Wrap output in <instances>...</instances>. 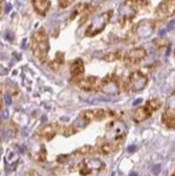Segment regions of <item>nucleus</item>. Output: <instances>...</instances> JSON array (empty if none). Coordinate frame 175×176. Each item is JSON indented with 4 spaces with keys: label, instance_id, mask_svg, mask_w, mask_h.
<instances>
[{
    "label": "nucleus",
    "instance_id": "39448f33",
    "mask_svg": "<svg viewBox=\"0 0 175 176\" xmlns=\"http://www.w3.org/2000/svg\"><path fill=\"white\" fill-rule=\"evenodd\" d=\"M161 107V102L159 98H150L146 102L144 106H140L135 108L132 113V120L136 123L143 122L147 120L155 111Z\"/></svg>",
    "mask_w": 175,
    "mask_h": 176
},
{
    "label": "nucleus",
    "instance_id": "5701e85b",
    "mask_svg": "<svg viewBox=\"0 0 175 176\" xmlns=\"http://www.w3.org/2000/svg\"><path fill=\"white\" fill-rule=\"evenodd\" d=\"M75 0H59V6L62 9H65L67 6H69L74 2Z\"/></svg>",
    "mask_w": 175,
    "mask_h": 176
},
{
    "label": "nucleus",
    "instance_id": "ddd939ff",
    "mask_svg": "<svg viewBox=\"0 0 175 176\" xmlns=\"http://www.w3.org/2000/svg\"><path fill=\"white\" fill-rule=\"evenodd\" d=\"M155 14L159 19H169L175 14V0H163L157 6Z\"/></svg>",
    "mask_w": 175,
    "mask_h": 176
},
{
    "label": "nucleus",
    "instance_id": "2eb2a0df",
    "mask_svg": "<svg viewBox=\"0 0 175 176\" xmlns=\"http://www.w3.org/2000/svg\"><path fill=\"white\" fill-rule=\"evenodd\" d=\"M59 132V124H47V126H42L41 129L37 132L36 135L41 139H46V141H51L54 136L56 135V133Z\"/></svg>",
    "mask_w": 175,
    "mask_h": 176
},
{
    "label": "nucleus",
    "instance_id": "f257e3e1",
    "mask_svg": "<svg viewBox=\"0 0 175 176\" xmlns=\"http://www.w3.org/2000/svg\"><path fill=\"white\" fill-rule=\"evenodd\" d=\"M50 51L49 36L43 27L38 28L31 36V52L40 63H46Z\"/></svg>",
    "mask_w": 175,
    "mask_h": 176
},
{
    "label": "nucleus",
    "instance_id": "1a4fd4ad",
    "mask_svg": "<svg viewBox=\"0 0 175 176\" xmlns=\"http://www.w3.org/2000/svg\"><path fill=\"white\" fill-rule=\"evenodd\" d=\"M115 113L113 110L106 109V108H94V109H88L82 111L80 113V116L87 121L88 123H90L91 121H100V120H104L108 116H114Z\"/></svg>",
    "mask_w": 175,
    "mask_h": 176
},
{
    "label": "nucleus",
    "instance_id": "aec40b11",
    "mask_svg": "<svg viewBox=\"0 0 175 176\" xmlns=\"http://www.w3.org/2000/svg\"><path fill=\"white\" fill-rule=\"evenodd\" d=\"M123 55H124V54H122L121 50H115V51L109 52V53L105 54L103 56V60L105 61V62H115V61L123 58Z\"/></svg>",
    "mask_w": 175,
    "mask_h": 176
},
{
    "label": "nucleus",
    "instance_id": "f03ea898",
    "mask_svg": "<svg viewBox=\"0 0 175 176\" xmlns=\"http://www.w3.org/2000/svg\"><path fill=\"white\" fill-rule=\"evenodd\" d=\"M156 28V23L153 19H142L135 24L128 34V38L131 43L137 42L142 39H146L153 35Z\"/></svg>",
    "mask_w": 175,
    "mask_h": 176
},
{
    "label": "nucleus",
    "instance_id": "f3484780",
    "mask_svg": "<svg viewBox=\"0 0 175 176\" xmlns=\"http://www.w3.org/2000/svg\"><path fill=\"white\" fill-rule=\"evenodd\" d=\"M117 148H118L117 145L111 144V143L105 141V139L103 138L100 144H97V152L101 154H104V156H107V154L114 152Z\"/></svg>",
    "mask_w": 175,
    "mask_h": 176
},
{
    "label": "nucleus",
    "instance_id": "4be33fe9",
    "mask_svg": "<svg viewBox=\"0 0 175 176\" xmlns=\"http://www.w3.org/2000/svg\"><path fill=\"white\" fill-rule=\"evenodd\" d=\"M132 2L134 3L135 6H137L138 9H141V8H144L146 6L148 3H149V0H131Z\"/></svg>",
    "mask_w": 175,
    "mask_h": 176
},
{
    "label": "nucleus",
    "instance_id": "9d476101",
    "mask_svg": "<svg viewBox=\"0 0 175 176\" xmlns=\"http://www.w3.org/2000/svg\"><path fill=\"white\" fill-rule=\"evenodd\" d=\"M103 162L96 158H90L85 159L79 165V172L83 176L90 175V174H95L100 172L103 169Z\"/></svg>",
    "mask_w": 175,
    "mask_h": 176
},
{
    "label": "nucleus",
    "instance_id": "20e7f679",
    "mask_svg": "<svg viewBox=\"0 0 175 176\" xmlns=\"http://www.w3.org/2000/svg\"><path fill=\"white\" fill-rule=\"evenodd\" d=\"M114 15V10H107L102 14H98L95 16L92 22L90 23V25L88 26L85 29V37L92 38L97 36L98 34L103 32L104 29L106 28L107 24L110 22V19Z\"/></svg>",
    "mask_w": 175,
    "mask_h": 176
},
{
    "label": "nucleus",
    "instance_id": "dca6fc26",
    "mask_svg": "<svg viewBox=\"0 0 175 176\" xmlns=\"http://www.w3.org/2000/svg\"><path fill=\"white\" fill-rule=\"evenodd\" d=\"M35 12L41 16H46L51 6L50 0H31Z\"/></svg>",
    "mask_w": 175,
    "mask_h": 176
},
{
    "label": "nucleus",
    "instance_id": "7ed1b4c3",
    "mask_svg": "<svg viewBox=\"0 0 175 176\" xmlns=\"http://www.w3.org/2000/svg\"><path fill=\"white\" fill-rule=\"evenodd\" d=\"M127 131H128L127 126L121 119L111 120L109 123H107L106 133H105L104 139L119 146L127 135Z\"/></svg>",
    "mask_w": 175,
    "mask_h": 176
},
{
    "label": "nucleus",
    "instance_id": "a211bd4d",
    "mask_svg": "<svg viewBox=\"0 0 175 176\" xmlns=\"http://www.w3.org/2000/svg\"><path fill=\"white\" fill-rule=\"evenodd\" d=\"M162 122L164 123L168 128L175 129V113L164 111V113L162 115Z\"/></svg>",
    "mask_w": 175,
    "mask_h": 176
},
{
    "label": "nucleus",
    "instance_id": "b1692460",
    "mask_svg": "<svg viewBox=\"0 0 175 176\" xmlns=\"http://www.w3.org/2000/svg\"><path fill=\"white\" fill-rule=\"evenodd\" d=\"M133 149H134V146H130V148H129V151H133Z\"/></svg>",
    "mask_w": 175,
    "mask_h": 176
},
{
    "label": "nucleus",
    "instance_id": "0eeeda50",
    "mask_svg": "<svg viewBox=\"0 0 175 176\" xmlns=\"http://www.w3.org/2000/svg\"><path fill=\"white\" fill-rule=\"evenodd\" d=\"M98 92L106 95H117L120 93V81L115 74H110L101 80Z\"/></svg>",
    "mask_w": 175,
    "mask_h": 176
},
{
    "label": "nucleus",
    "instance_id": "f8f14e48",
    "mask_svg": "<svg viewBox=\"0 0 175 176\" xmlns=\"http://www.w3.org/2000/svg\"><path fill=\"white\" fill-rule=\"evenodd\" d=\"M69 72H70V81L74 84H78V82L83 79L85 75V63L82 58L78 57L70 63L69 66Z\"/></svg>",
    "mask_w": 175,
    "mask_h": 176
},
{
    "label": "nucleus",
    "instance_id": "412c9836",
    "mask_svg": "<svg viewBox=\"0 0 175 176\" xmlns=\"http://www.w3.org/2000/svg\"><path fill=\"white\" fill-rule=\"evenodd\" d=\"M166 111L175 113V91L170 95L169 98H168V101H166Z\"/></svg>",
    "mask_w": 175,
    "mask_h": 176
},
{
    "label": "nucleus",
    "instance_id": "423d86ee",
    "mask_svg": "<svg viewBox=\"0 0 175 176\" xmlns=\"http://www.w3.org/2000/svg\"><path fill=\"white\" fill-rule=\"evenodd\" d=\"M148 77L141 70H134L129 75L128 79L125 80L124 88L127 91L132 93H138L143 91L147 87Z\"/></svg>",
    "mask_w": 175,
    "mask_h": 176
},
{
    "label": "nucleus",
    "instance_id": "393cba45",
    "mask_svg": "<svg viewBox=\"0 0 175 176\" xmlns=\"http://www.w3.org/2000/svg\"><path fill=\"white\" fill-rule=\"evenodd\" d=\"M130 176H137V175H136V173H132Z\"/></svg>",
    "mask_w": 175,
    "mask_h": 176
},
{
    "label": "nucleus",
    "instance_id": "6ab92c4d",
    "mask_svg": "<svg viewBox=\"0 0 175 176\" xmlns=\"http://www.w3.org/2000/svg\"><path fill=\"white\" fill-rule=\"evenodd\" d=\"M64 65V54L62 52H59L56 53V56L54 58L53 61H51L50 63H49V66L52 68L53 70H59L61 67Z\"/></svg>",
    "mask_w": 175,
    "mask_h": 176
},
{
    "label": "nucleus",
    "instance_id": "4468645a",
    "mask_svg": "<svg viewBox=\"0 0 175 176\" xmlns=\"http://www.w3.org/2000/svg\"><path fill=\"white\" fill-rule=\"evenodd\" d=\"M102 79L97 78L95 76H89L85 77L78 82V87L81 89L82 91L85 92H98L100 90V84Z\"/></svg>",
    "mask_w": 175,
    "mask_h": 176
},
{
    "label": "nucleus",
    "instance_id": "9b49d317",
    "mask_svg": "<svg viewBox=\"0 0 175 176\" xmlns=\"http://www.w3.org/2000/svg\"><path fill=\"white\" fill-rule=\"evenodd\" d=\"M138 8L132 2L131 0H124L120 8V22L122 25H125L127 23L133 21L136 14H137Z\"/></svg>",
    "mask_w": 175,
    "mask_h": 176
},
{
    "label": "nucleus",
    "instance_id": "6e6552de",
    "mask_svg": "<svg viewBox=\"0 0 175 176\" xmlns=\"http://www.w3.org/2000/svg\"><path fill=\"white\" fill-rule=\"evenodd\" d=\"M147 55V52L144 48L136 47L133 49H130L128 52H125L123 55V63H124L125 67H135L140 65V64L145 60V57Z\"/></svg>",
    "mask_w": 175,
    "mask_h": 176
},
{
    "label": "nucleus",
    "instance_id": "a878e982",
    "mask_svg": "<svg viewBox=\"0 0 175 176\" xmlns=\"http://www.w3.org/2000/svg\"><path fill=\"white\" fill-rule=\"evenodd\" d=\"M174 56H175V50H174Z\"/></svg>",
    "mask_w": 175,
    "mask_h": 176
}]
</instances>
